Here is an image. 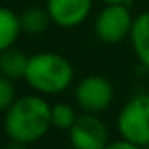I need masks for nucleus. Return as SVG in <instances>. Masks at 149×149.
<instances>
[{"instance_id":"7ed1b4c3","label":"nucleus","mask_w":149,"mask_h":149,"mask_svg":"<svg viewBox=\"0 0 149 149\" xmlns=\"http://www.w3.org/2000/svg\"><path fill=\"white\" fill-rule=\"evenodd\" d=\"M117 130L121 138L136 146L149 143V95L132 96L117 115Z\"/></svg>"},{"instance_id":"9d476101","label":"nucleus","mask_w":149,"mask_h":149,"mask_svg":"<svg viewBox=\"0 0 149 149\" xmlns=\"http://www.w3.org/2000/svg\"><path fill=\"white\" fill-rule=\"evenodd\" d=\"M21 32L19 15L10 8H0V53L13 47Z\"/></svg>"},{"instance_id":"f03ea898","label":"nucleus","mask_w":149,"mask_h":149,"mask_svg":"<svg viewBox=\"0 0 149 149\" xmlns=\"http://www.w3.org/2000/svg\"><path fill=\"white\" fill-rule=\"evenodd\" d=\"M74 68L58 53H36L29 58L25 81L42 95H58L72 85Z\"/></svg>"},{"instance_id":"39448f33","label":"nucleus","mask_w":149,"mask_h":149,"mask_svg":"<svg viewBox=\"0 0 149 149\" xmlns=\"http://www.w3.org/2000/svg\"><path fill=\"white\" fill-rule=\"evenodd\" d=\"M68 138L72 149H106L109 143V132L96 113H83L68 130Z\"/></svg>"},{"instance_id":"9b49d317","label":"nucleus","mask_w":149,"mask_h":149,"mask_svg":"<svg viewBox=\"0 0 149 149\" xmlns=\"http://www.w3.org/2000/svg\"><path fill=\"white\" fill-rule=\"evenodd\" d=\"M19 21H21V30L29 34H42L47 30V26L51 25V15L47 11V8H26L21 15H19Z\"/></svg>"},{"instance_id":"f257e3e1","label":"nucleus","mask_w":149,"mask_h":149,"mask_svg":"<svg viewBox=\"0 0 149 149\" xmlns=\"http://www.w3.org/2000/svg\"><path fill=\"white\" fill-rule=\"evenodd\" d=\"M51 127V106L38 95L19 96L4 113V130L8 138L23 146L42 140Z\"/></svg>"},{"instance_id":"6e6552de","label":"nucleus","mask_w":149,"mask_h":149,"mask_svg":"<svg viewBox=\"0 0 149 149\" xmlns=\"http://www.w3.org/2000/svg\"><path fill=\"white\" fill-rule=\"evenodd\" d=\"M130 42H132V49H134L138 61L142 62V66H146L149 70V11L140 13L134 19Z\"/></svg>"},{"instance_id":"4468645a","label":"nucleus","mask_w":149,"mask_h":149,"mask_svg":"<svg viewBox=\"0 0 149 149\" xmlns=\"http://www.w3.org/2000/svg\"><path fill=\"white\" fill-rule=\"evenodd\" d=\"M106 149H143L142 146H136V143H132V142H127V140H115V142H109L108 143V147Z\"/></svg>"},{"instance_id":"0eeeda50","label":"nucleus","mask_w":149,"mask_h":149,"mask_svg":"<svg viewBox=\"0 0 149 149\" xmlns=\"http://www.w3.org/2000/svg\"><path fill=\"white\" fill-rule=\"evenodd\" d=\"M51 21L62 29H74L89 17L93 0H47Z\"/></svg>"},{"instance_id":"dca6fc26","label":"nucleus","mask_w":149,"mask_h":149,"mask_svg":"<svg viewBox=\"0 0 149 149\" xmlns=\"http://www.w3.org/2000/svg\"><path fill=\"white\" fill-rule=\"evenodd\" d=\"M104 4H128L130 0H102Z\"/></svg>"},{"instance_id":"20e7f679","label":"nucleus","mask_w":149,"mask_h":149,"mask_svg":"<svg viewBox=\"0 0 149 149\" xmlns=\"http://www.w3.org/2000/svg\"><path fill=\"white\" fill-rule=\"evenodd\" d=\"M134 19L127 4H106L96 15L95 32L104 44H119L130 38Z\"/></svg>"},{"instance_id":"f3484780","label":"nucleus","mask_w":149,"mask_h":149,"mask_svg":"<svg viewBox=\"0 0 149 149\" xmlns=\"http://www.w3.org/2000/svg\"><path fill=\"white\" fill-rule=\"evenodd\" d=\"M143 149H149V143H147V146H146V147H143Z\"/></svg>"},{"instance_id":"ddd939ff","label":"nucleus","mask_w":149,"mask_h":149,"mask_svg":"<svg viewBox=\"0 0 149 149\" xmlns=\"http://www.w3.org/2000/svg\"><path fill=\"white\" fill-rule=\"evenodd\" d=\"M15 100H17V93H15L13 81L0 74V113H6Z\"/></svg>"},{"instance_id":"423d86ee","label":"nucleus","mask_w":149,"mask_h":149,"mask_svg":"<svg viewBox=\"0 0 149 149\" xmlns=\"http://www.w3.org/2000/svg\"><path fill=\"white\" fill-rule=\"evenodd\" d=\"M74 98L83 113H100L113 102V85L104 76H87L77 83Z\"/></svg>"},{"instance_id":"2eb2a0df","label":"nucleus","mask_w":149,"mask_h":149,"mask_svg":"<svg viewBox=\"0 0 149 149\" xmlns=\"http://www.w3.org/2000/svg\"><path fill=\"white\" fill-rule=\"evenodd\" d=\"M4 149H26V146H23V143H17V142H11L10 146H6Z\"/></svg>"},{"instance_id":"f8f14e48","label":"nucleus","mask_w":149,"mask_h":149,"mask_svg":"<svg viewBox=\"0 0 149 149\" xmlns=\"http://www.w3.org/2000/svg\"><path fill=\"white\" fill-rule=\"evenodd\" d=\"M77 113L74 106L66 104V102H58V104L51 106V123L58 130H70L77 121Z\"/></svg>"},{"instance_id":"1a4fd4ad","label":"nucleus","mask_w":149,"mask_h":149,"mask_svg":"<svg viewBox=\"0 0 149 149\" xmlns=\"http://www.w3.org/2000/svg\"><path fill=\"white\" fill-rule=\"evenodd\" d=\"M29 58L23 51L17 47H10L0 53V74L6 76L8 79H25L26 68H29Z\"/></svg>"}]
</instances>
